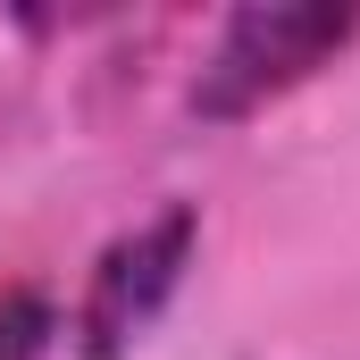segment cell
Returning <instances> with one entry per match:
<instances>
[{"mask_svg": "<svg viewBox=\"0 0 360 360\" xmlns=\"http://www.w3.org/2000/svg\"><path fill=\"white\" fill-rule=\"evenodd\" d=\"M360 34V8L335 0H260V8H235L218 17L193 84H184V117L193 126H243L276 109L285 92H302L310 76H327Z\"/></svg>", "mask_w": 360, "mask_h": 360, "instance_id": "cell-1", "label": "cell"}, {"mask_svg": "<svg viewBox=\"0 0 360 360\" xmlns=\"http://www.w3.org/2000/svg\"><path fill=\"white\" fill-rule=\"evenodd\" d=\"M201 260V210L168 201L151 218H134L126 235H109L84 269L76 310L59 319V344L68 360H134L143 335L168 319V302L184 293V276Z\"/></svg>", "mask_w": 360, "mask_h": 360, "instance_id": "cell-2", "label": "cell"}, {"mask_svg": "<svg viewBox=\"0 0 360 360\" xmlns=\"http://www.w3.org/2000/svg\"><path fill=\"white\" fill-rule=\"evenodd\" d=\"M59 352V302L42 285H8L0 293V360H51Z\"/></svg>", "mask_w": 360, "mask_h": 360, "instance_id": "cell-3", "label": "cell"}]
</instances>
